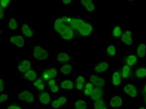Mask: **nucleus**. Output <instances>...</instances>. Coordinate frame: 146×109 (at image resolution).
<instances>
[{"instance_id":"nucleus-1","label":"nucleus","mask_w":146,"mask_h":109,"mask_svg":"<svg viewBox=\"0 0 146 109\" xmlns=\"http://www.w3.org/2000/svg\"><path fill=\"white\" fill-rule=\"evenodd\" d=\"M62 20L72 29L77 30V31L82 36H88L90 35L93 28L89 23L85 22L79 18H71L64 16L62 18Z\"/></svg>"},{"instance_id":"nucleus-2","label":"nucleus","mask_w":146,"mask_h":109,"mask_svg":"<svg viewBox=\"0 0 146 109\" xmlns=\"http://www.w3.org/2000/svg\"><path fill=\"white\" fill-rule=\"evenodd\" d=\"M54 28L61 37L65 40H71L74 37V32L73 29L62 20V18L56 19Z\"/></svg>"},{"instance_id":"nucleus-3","label":"nucleus","mask_w":146,"mask_h":109,"mask_svg":"<svg viewBox=\"0 0 146 109\" xmlns=\"http://www.w3.org/2000/svg\"><path fill=\"white\" fill-rule=\"evenodd\" d=\"M48 52L41 46H36L35 47L34 51H33V55L35 59L39 61L44 60L48 57Z\"/></svg>"},{"instance_id":"nucleus-4","label":"nucleus","mask_w":146,"mask_h":109,"mask_svg":"<svg viewBox=\"0 0 146 109\" xmlns=\"http://www.w3.org/2000/svg\"><path fill=\"white\" fill-rule=\"evenodd\" d=\"M124 91L126 94L132 97H136L137 95V91L133 84H129L126 85L124 88Z\"/></svg>"},{"instance_id":"nucleus-5","label":"nucleus","mask_w":146,"mask_h":109,"mask_svg":"<svg viewBox=\"0 0 146 109\" xmlns=\"http://www.w3.org/2000/svg\"><path fill=\"white\" fill-rule=\"evenodd\" d=\"M10 41L19 48H22L25 45V39L21 35L12 36L10 38Z\"/></svg>"},{"instance_id":"nucleus-6","label":"nucleus","mask_w":146,"mask_h":109,"mask_svg":"<svg viewBox=\"0 0 146 109\" xmlns=\"http://www.w3.org/2000/svg\"><path fill=\"white\" fill-rule=\"evenodd\" d=\"M90 80L91 81V83L94 84L96 87L101 88L103 87L105 84V81L103 79L98 77L95 75H92L90 77Z\"/></svg>"},{"instance_id":"nucleus-7","label":"nucleus","mask_w":146,"mask_h":109,"mask_svg":"<svg viewBox=\"0 0 146 109\" xmlns=\"http://www.w3.org/2000/svg\"><path fill=\"white\" fill-rule=\"evenodd\" d=\"M104 92L101 88L96 87L93 89L92 94H91V97L93 100H98L99 99H101L102 97L103 96Z\"/></svg>"},{"instance_id":"nucleus-8","label":"nucleus","mask_w":146,"mask_h":109,"mask_svg":"<svg viewBox=\"0 0 146 109\" xmlns=\"http://www.w3.org/2000/svg\"><path fill=\"white\" fill-rule=\"evenodd\" d=\"M121 40L123 41L125 44L130 46L132 44L133 41L132 39V32L130 31H126L123 34H122Z\"/></svg>"},{"instance_id":"nucleus-9","label":"nucleus","mask_w":146,"mask_h":109,"mask_svg":"<svg viewBox=\"0 0 146 109\" xmlns=\"http://www.w3.org/2000/svg\"><path fill=\"white\" fill-rule=\"evenodd\" d=\"M31 62L28 60L23 61L20 65L18 66V71L20 72H26L30 70Z\"/></svg>"},{"instance_id":"nucleus-10","label":"nucleus","mask_w":146,"mask_h":109,"mask_svg":"<svg viewBox=\"0 0 146 109\" xmlns=\"http://www.w3.org/2000/svg\"><path fill=\"white\" fill-rule=\"evenodd\" d=\"M122 99L120 96H114L111 99L110 101V105L112 107H120L122 106Z\"/></svg>"},{"instance_id":"nucleus-11","label":"nucleus","mask_w":146,"mask_h":109,"mask_svg":"<svg viewBox=\"0 0 146 109\" xmlns=\"http://www.w3.org/2000/svg\"><path fill=\"white\" fill-rule=\"evenodd\" d=\"M39 100L41 104L44 105H47L50 102L51 97L47 92H42V93L39 95Z\"/></svg>"},{"instance_id":"nucleus-12","label":"nucleus","mask_w":146,"mask_h":109,"mask_svg":"<svg viewBox=\"0 0 146 109\" xmlns=\"http://www.w3.org/2000/svg\"><path fill=\"white\" fill-rule=\"evenodd\" d=\"M109 69V64L107 62H102L101 63L99 64L94 69V71L98 73H102L106 71Z\"/></svg>"},{"instance_id":"nucleus-13","label":"nucleus","mask_w":146,"mask_h":109,"mask_svg":"<svg viewBox=\"0 0 146 109\" xmlns=\"http://www.w3.org/2000/svg\"><path fill=\"white\" fill-rule=\"evenodd\" d=\"M112 84L115 86H118L121 83V74L119 72L115 71L112 74Z\"/></svg>"},{"instance_id":"nucleus-14","label":"nucleus","mask_w":146,"mask_h":109,"mask_svg":"<svg viewBox=\"0 0 146 109\" xmlns=\"http://www.w3.org/2000/svg\"><path fill=\"white\" fill-rule=\"evenodd\" d=\"M81 2L85 6V8L87 9L88 11H93L95 9V6L91 0H82Z\"/></svg>"},{"instance_id":"nucleus-15","label":"nucleus","mask_w":146,"mask_h":109,"mask_svg":"<svg viewBox=\"0 0 146 109\" xmlns=\"http://www.w3.org/2000/svg\"><path fill=\"white\" fill-rule=\"evenodd\" d=\"M22 32L25 36L28 38H31L33 36V32L31 29L29 27V26L26 24H23L22 26Z\"/></svg>"},{"instance_id":"nucleus-16","label":"nucleus","mask_w":146,"mask_h":109,"mask_svg":"<svg viewBox=\"0 0 146 109\" xmlns=\"http://www.w3.org/2000/svg\"><path fill=\"white\" fill-rule=\"evenodd\" d=\"M146 54V46L142 43L139 44L137 49V54L139 57H144Z\"/></svg>"},{"instance_id":"nucleus-17","label":"nucleus","mask_w":146,"mask_h":109,"mask_svg":"<svg viewBox=\"0 0 146 109\" xmlns=\"http://www.w3.org/2000/svg\"><path fill=\"white\" fill-rule=\"evenodd\" d=\"M25 77L29 81H34L37 78V74L34 71L29 70L25 73Z\"/></svg>"},{"instance_id":"nucleus-18","label":"nucleus","mask_w":146,"mask_h":109,"mask_svg":"<svg viewBox=\"0 0 146 109\" xmlns=\"http://www.w3.org/2000/svg\"><path fill=\"white\" fill-rule=\"evenodd\" d=\"M69 59H70V57L66 52H60L57 56V60L60 62H68L69 61Z\"/></svg>"},{"instance_id":"nucleus-19","label":"nucleus","mask_w":146,"mask_h":109,"mask_svg":"<svg viewBox=\"0 0 146 109\" xmlns=\"http://www.w3.org/2000/svg\"><path fill=\"white\" fill-rule=\"evenodd\" d=\"M61 86L62 89H67V90H71L74 87V84L73 82L69 80H66L62 81L61 84Z\"/></svg>"},{"instance_id":"nucleus-20","label":"nucleus","mask_w":146,"mask_h":109,"mask_svg":"<svg viewBox=\"0 0 146 109\" xmlns=\"http://www.w3.org/2000/svg\"><path fill=\"white\" fill-rule=\"evenodd\" d=\"M71 69H72L71 65H70V64H64L61 67L60 71H61L62 74L66 75H68L69 73H70L71 71Z\"/></svg>"},{"instance_id":"nucleus-21","label":"nucleus","mask_w":146,"mask_h":109,"mask_svg":"<svg viewBox=\"0 0 146 109\" xmlns=\"http://www.w3.org/2000/svg\"><path fill=\"white\" fill-rule=\"evenodd\" d=\"M137 58L134 55H129L126 59V62H127V65L132 66L134 65L136 62H137Z\"/></svg>"},{"instance_id":"nucleus-22","label":"nucleus","mask_w":146,"mask_h":109,"mask_svg":"<svg viewBox=\"0 0 146 109\" xmlns=\"http://www.w3.org/2000/svg\"><path fill=\"white\" fill-rule=\"evenodd\" d=\"M75 108L76 109H86L87 107V104L84 100H79L75 102Z\"/></svg>"},{"instance_id":"nucleus-23","label":"nucleus","mask_w":146,"mask_h":109,"mask_svg":"<svg viewBox=\"0 0 146 109\" xmlns=\"http://www.w3.org/2000/svg\"><path fill=\"white\" fill-rule=\"evenodd\" d=\"M135 76L138 78H144L146 77V69L139 68L135 72Z\"/></svg>"},{"instance_id":"nucleus-24","label":"nucleus","mask_w":146,"mask_h":109,"mask_svg":"<svg viewBox=\"0 0 146 109\" xmlns=\"http://www.w3.org/2000/svg\"><path fill=\"white\" fill-rule=\"evenodd\" d=\"M104 108H106L105 102L102 99H99L94 102L95 109H104Z\"/></svg>"},{"instance_id":"nucleus-25","label":"nucleus","mask_w":146,"mask_h":109,"mask_svg":"<svg viewBox=\"0 0 146 109\" xmlns=\"http://www.w3.org/2000/svg\"><path fill=\"white\" fill-rule=\"evenodd\" d=\"M85 82V79L82 76H79L77 79V84H76V88L78 90H81L83 88V85Z\"/></svg>"},{"instance_id":"nucleus-26","label":"nucleus","mask_w":146,"mask_h":109,"mask_svg":"<svg viewBox=\"0 0 146 109\" xmlns=\"http://www.w3.org/2000/svg\"><path fill=\"white\" fill-rule=\"evenodd\" d=\"M130 74V67L127 65H125L122 70V75L123 78L127 79Z\"/></svg>"},{"instance_id":"nucleus-27","label":"nucleus","mask_w":146,"mask_h":109,"mask_svg":"<svg viewBox=\"0 0 146 109\" xmlns=\"http://www.w3.org/2000/svg\"><path fill=\"white\" fill-rule=\"evenodd\" d=\"M93 85H92V84L88 83L86 85L84 93L86 95H91L92 91H93Z\"/></svg>"},{"instance_id":"nucleus-28","label":"nucleus","mask_w":146,"mask_h":109,"mask_svg":"<svg viewBox=\"0 0 146 109\" xmlns=\"http://www.w3.org/2000/svg\"><path fill=\"white\" fill-rule=\"evenodd\" d=\"M8 26L11 30H15L18 27V23L15 18H11L8 22Z\"/></svg>"},{"instance_id":"nucleus-29","label":"nucleus","mask_w":146,"mask_h":109,"mask_svg":"<svg viewBox=\"0 0 146 109\" xmlns=\"http://www.w3.org/2000/svg\"><path fill=\"white\" fill-rule=\"evenodd\" d=\"M113 35L115 38L120 37L122 34V29L119 26H115L113 29Z\"/></svg>"},{"instance_id":"nucleus-30","label":"nucleus","mask_w":146,"mask_h":109,"mask_svg":"<svg viewBox=\"0 0 146 109\" xmlns=\"http://www.w3.org/2000/svg\"><path fill=\"white\" fill-rule=\"evenodd\" d=\"M107 52L109 55L114 56L116 54V49L115 46L113 45H110L107 48Z\"/></svg>"},{"instance_id":"nucleus-31","label":"nucleus","mask_w":146,"mask_h":109,"mask_svg":"<svg viewBox=\"0 0 146 109\" xmlns=\"http://www.w3.org/2000/svg\"><path fill=\"white\" fill-rule=\"evenodd\" d=\"M31 92L29 91H23L21 93H20L18 95V98L20 99V100H24L26 99V98L27 97L28 95L30 94Z\"/></svg>"},{"instance_id":"nucleus-32","label":"nucleus","mask_w":146,"mask_h":109,"mask_svg":"<svg viewBox=\"0 0 146 109\" xmlns=\"http://www.w3.org/2000/svg\"><path fill=\"white\" fill-rule=\"evenodd\" d=\"M42 78L44 79L45 81H50V79H51L50 74H49V69L46 70L45 71L43 72L42 73Z\"/></svg>"},{"instance_id":"nucleus-33","label":"nucleus","mask_w":146,"mask_h":109,"mask_svg":"<svg viewBox=\"0 0 146 109\" xmlns=\"http://www.w3.org/2000/svg\"><path fill=\"white\" fill-rule=\"evenodd\" d=\"M49 74H50L51 78H54L56 77V75L58 74V71L55 68H51L49 69Z\"/></svg>"},{"instance_id":"nucleus-34","label":"nucleus","mask_w":146,"mask_h":109,"mask_svg":"<svg viewBox=\"0 0 146 109\" xmlns=\"http://www.w3.org/2000/svg\"><path fill=\"white\" fill-rule=\"evenodd\" d=\"M11 2L10 0H1L0 1V4H1V8H5L8 6L9 3Z\"/></svg>"},{"instance_id":"nucleus-35","label":"nucleus","mask_w":146,"mask_h":109,"mask_svg":"<svg viewBox=\"0 0 146 109\" xmlns=\"http://www.w3.org/2000/svg\"><path fill=\"white\" fill-rule=\"evenodd\" d=\"M42 84V81L41 79H36V80L34 82V84H33V85H34V86L36 88H38L39 85Z\"/></svg>"},{"instance_id":"nucleus-36","label":"nucleus","mask_w":146,"mask_h":109,"mask_svg":"<svg viewBox=\"0 0 146 109\" xmlns=\"http://www.w3.org/2000/svg\"><path fill=\"white\" fill-rule=\"evenodd\" d=\"M51 105H52V107L53 108H58L59 107H60L61 104H59V101L57 100H54V101H53V102H52Z\"/></svg>"},{"instance_id":"nucleus-37","label":"nucleus","mask_w":146,"mask_h":109,"mask_svg":"<svg viewBox=\"0 0 146 109\" xmlns=\"http://www.w3.org/2000/svg\"><path fill=\"white\" fill-rule=\"evenodd\" d=\"M25 100H26L28 102H33L34 101V95H33L32 93H31L26 98Z\"/></svg>"},{"instance_id":"nucleus-38","label":"nucleus","mask_w":146,"mask_h":109,"mask_svg":"<svg viewBox=\"0 0 146 109\" xmlns=\"http://www.w3.org/2000/svg\"><path fill=\"white\" fill-rule=\"evenodd\" d=\"M58 100L59 101V104L61 105H64L66 104V102H67V99H66L65 97H60L58 99Z\"/></svg>"},{"instance_id":"nucleus-39","label":"nucleus","mask_w":146,"mask_h":109,"mask_svg":"<svg viewBox=\"0 0 146 109\" xmlns=\"http://www.w3.org/2000/svg\"><path fill=\"white\" fill-rule=\"evenodd\" d=\"M8 95L7 94H1L0 96V102H1V103L3 102H5L8 100Z\"/></svg>"},{"instance_id":"nucleus-40","label":"nucleus","mask_w":146,"mask_h":109,"mask_svg":"<svg viewBox=\"0 0 146 109\" xmlns=\"http://www.w3.org/2000/svg\"><path fill=\"white\" fill-rule=\"evenodd\" d=\"M59 91V87L58 85H53V86L51 87V91L53 93H56V92H57Z\"/></svg>"},{"instance_id":"nucleus-41","label":"nucleus","mask_w":146,"mask_h":109,"mask_svg":"<svg viewBox=\"0 0 146 109\" xmlns=\"http://www.w3.org/2000/svg\"><path fill=\"white\" fill-rule=\"evenodd\" d=\"M5 87V82L2 79H0V92H3Z\"/></svg>"},{"instance_id":"nucleus-42","label":"nucleus","mask_w":146,"mask_h":109,"mask_svg":"<svg viewBox=\"0 0 146 109\" xmlns=\"http://www.w3.org/2000/svg\"><path fill=\"white\" fill-rule=\"evenodd\" d=\"M7 109H21V108L17 105H11L8 107Z\"/></svg>"},{"instance_id":"nucleus-43","label":"nucleus","mask_w":146,"mask_h":109,"mask_svg":"<svg viewBox=\"0 0 146 109\" xmlns=\"http://www.w3.org/2000/svg\"><path fill=\"white\" fill-rule=\"evenodd\" d=\"M4 15H5V13L3 9L0 8V19H1L3 17H4Z\"/></svg>"},{"instance_id":"nucleus-44","label":"nucleus","mask_w":146,"mask_h":109,"mask_svg":"<svg viewBox=\"0 0 146 109\" xmlns=\"http://www.w3.org/2000/svg\"><path fill=\"white\" fill-rule=\"evenodd\" d=\"M55 83H56V82H55L54 80H50V81H49L48 84H49V86L52 87V86H53V85H55Z\"/></svg>"},{"instance_id":"nucleus-45","label":"nucleus","mask_w":146,"mask_h":109,"mask_svg":"<svg viewBox=\"0 0 146 109\" xmlns=\"http://www.w3.org/2000/svg\"><path fill=\"white\" fill-rule=\"evenodd\" d=\"M71 2V0H64V1H62V3H64V5H68Z\"/></svg>"},{"instance_id":"nucleus-46","label":"nucleus","mask_w":146,"mask_h":109,"mask_svg":"<svg viewBox=\"0 0 146 109\" xmlns=\"http://www.w3.org/2000/svg\"><path fill=\"white\" fill-rule=\"evenodd\" d=\"M144 92H145V93L146 94V85H145V87H144Z\"/></svg>"},{"instance_id":"nucleus-47","label":"nucleus","mask_w":146,"mask_h":109,"mask_svg":"<svg viewBox=\"0 0 146 109\" xmlns=\"http://www.w3.org/2000/svg\"><path fill=\"white\" fill-rule=\"evenodd\" d=\"M139 109H146L145 107H140L139 108Z\"/></svg>"},{"instance_id":"nucleus-48","label":"nucleus","mask_w":146,"mask_h":109,"mask_svg":"<svg viewBox=\"0 0 146 109\" xmlns=\"http://www.w3.org/2000/svg\"><path fill=\"white\" fill-rule=\"evenodd\" d=\"M104 109H107V108H106H106H104Z\"/></svg>"},{"instance_id":"nucleus-49","label":"nucleus","mask_w":146,"mask_h":109,"mask_svg":"<svg viewBox=\"0 0 146 109\" xmlns=\"http://www.w3.org/2000/svg\"><path fill=\"white\" fill-rule=\"evenodd\" d=\"M145 103H146V98H145Z\"/></svg>"}]
</instances>
